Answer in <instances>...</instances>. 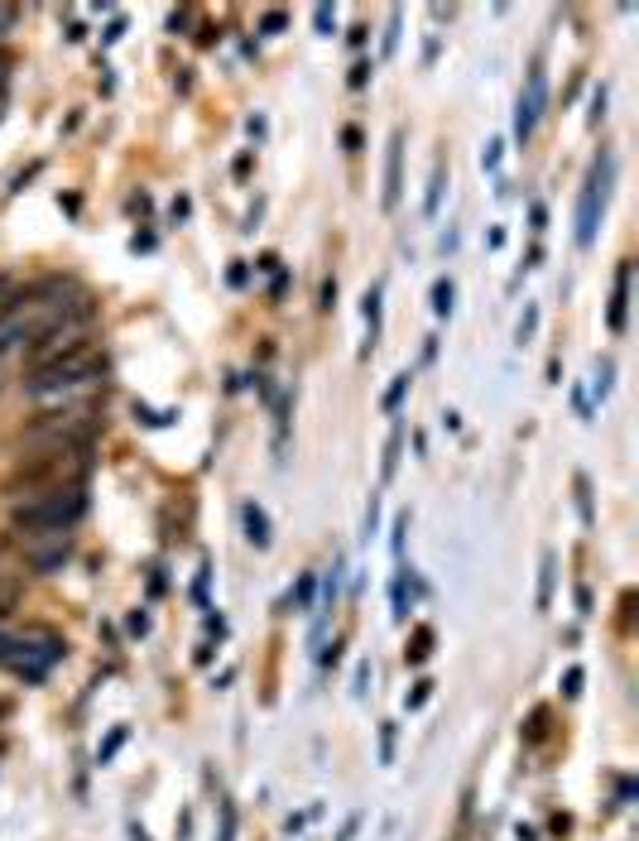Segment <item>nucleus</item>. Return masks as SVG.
<instances>
[{
    "mask_svg": "<svg viewBox=\"0 0 639 841\" xmlns=\"http://www.w3.org/2000/svg\"><path fill=\"white\" fill-rule=\"evenodd\" d=\"M404 654H409V664H424L428 654H433V630H428V626H418V630H414V640H409V650H404Z\"/></svg>",
    "mask_w": 639,
    "mask_h": 841,
    "instance_id": "9b49d317",
    "label": "nucleus"
},
{
    "mask_svg": "<svg viewBox=\"0 0 639 841\" xmlns=\"http://www.w3.org/2000/svg\"><path fill=\"white\" fill-rule=\"evenodd\" d=\"M548 596H553V553L544 558V577H539V611H548Z\"/></svg>",
    "mask_w": 639,
    "mask_h": 841,
    "instance_id": "4468645a",
    "label": "nucleus"
},
{
    "mask_svg": "<svg viewBox=\"0 0 639 841\" xmlns=\"http://www.w3.org/2000/svg\"><path fill=\"white\" fill-rule=\"evenodd\" d=\"M433 313H438V318H448V313H452V284H448V279H438V284H433Z\"/></svg>",
    "mask_w": 639,
    "mask_h": 841,
    "instance_id": "ddd939ff",
    "label": "nucleus"
},
{
    "mask_svg": "<svg viewBox=\"0 0 639 841\" xmlns=\"http://www.w3.org/2000/svg\"><path fill=\"white\" fill-rule=\"evenodd\" d=\"M20 596H24V587H20V577H5V572H0V620H10V616H15V606H20Z\"/></svg>",
    "mask_w": 639,
    "mask_h": 841,
    "instance_id": "9d476101",
    "label": "nucleus"
},
{
    "mask_svg": "<svg viewBox=\"0 0 639 841\" xmlns=\"http://www.w3.org/2000/svg\"><path fill=\"white\" fill-rule=\"evenodd\" d=\"M284 24H288V15H284V10H270V15H264V24H260V30H264V34H280Z\"/></svg>",
    "mask_w": 639,
    "mask_h": 841,
    "instance_id": "2eb2a0df",
    "label": "nucleus"
},
{
    "mask_svg": "<svg viewBox=\"0 0 639 841\" xmlns=\"http://www.w3.org/2000/svg\"><path fill=\"white\" fill-rule=\"evenodd\" d=\"M96 433H102V409L87 405V399H58L54 409L34 413L24 423V443L29 447H78V453H87Z\"/></svg>",
    "mask_w": 639,
    "mask_h": 841,
    "instance_id": "7ed1b4c3",
    "label": "nucleus"
},
{
    "mask_svg": "<svg viewBox=\"0 0 639 841\" xmlns=\"http://www.w3.org/2000/svg\"><path fill=\"white\" fill-rule=\"evenodd\" d=\"M82 477H87V453H78V447H34V453L20 457L15 471L0 481V491L15 495V501H29V495L82 486Z\"/></svg>",
    "mask_w": 639,
    "mask_h": 841,
    "instance_id": "f257e3e1",
    "label": "nucleus"
},
{
    "mask_svg": "<svg viewBox=\"0 0 639 841\" xmlns=\"http://www.w3.org/2000/svg\"><path fill=\"white\" fill-rule=\"evenodd\" d=\"M606 178H611V164H596L587 174V188H582V212H577V241L592 246L596 241V222H601V207H606Z\"/></svg>",
    "mask_w": 639,
    "mask_h": 841,
    "instance_id": "39448f33",
    "label": "nucleus"
},
{
    "mask_svg": "<svg viewBox=\"0 0 639 841\" xmlns=\"http://www.w3.org/2000/svg\"><path fill=\"white\" fill-rule=\"evenodd\" d=\"M563 692H568V698H577V692H582V668H572V674H568V688H563Z\"/></svg>",
    "mask_w": 639,
    "mask_h": 841,
    "instance_id": "412c9836",
    "label": "nucleus"
},
{
    "mask_svg": "<svg viewBox=\"0 0 639 841\" xmlns=\"http://www.w3.org/2000/svg\"><path fill=\"white\" fill-rule=\"evenodd\" d=\"M15 20H20V10H15V5H0V34H5Z\"/></svg>",
    "mask_w": 639,
    "mask_h": 841,
    "instance_id": "aec40b11",
    "label": "nucleus"
},
{
    "mask_svg": "<svg viewBox=\"0 0 639 841\" xmlns=\"http://www.w3.org/2000/svg\"><path fill=\"white\" fill-rule=\"evenodd\" d=\"M428 692H433V682L424 678V682H414V698H409V706H424L428 702Z\"/></svg>",
    "mask_w": 639,
    "mask_h": 841,
    "instance_id": "a211bd4d",
    "label": "nucleus"
},
{
    "mask_svg": "<svg viewBox=\"0 0 639 841\" xmlns=\"http://www.w3.org/2000/svg\"><path fill=\"white\" fill-rule=\"evenodd\" d=\"M87 519V486H63V491L29 495L10 505V529L20 539H44V534H68L72 524Z\"/></svg>",
    "mask_w": 639,
    "mask_h": 841,
    "instance_id": "20e7f679",
    "label": "nucleus"
},
{
    "mask_svg": "<svg viewBox=\"0 0 639 841\" xmlns=\"http://www.w3.org/2000/svg\"><path fill=\"white\" fill-rule=\"evenodd\" d=\"M312 20H318V30H322V34H328V30H332V24H336V15H332V10H328V5H318V10H312Z\"/></svg>",
    "mask_w": 639,
    "mask_h": 841,
    "instance_id": "f3484780",
    "label": "nucleus"
},
{
    "mask_svg": "<svg viewBox=\"0 0 639 841\" xmlns=\"http://www.w3.org/2000/svg\"><path fill=\"white\" fill-rule=\"evenodd\" d=\"M404 385H409V375H400V381H394V389H390V395H384V409H394V405H400Z\"/></svg>",
    "mask_w": 639,
    "mask_h": 841,
    "instance_id": "6ab92c4d",
    "label": "nucleus"
},
{
    "mask_svg": "<svg viewBox=\"0 0 639 841\" xmlns=\"http://www.w3.org/2000/svg\"><path fill=\"white\" fill-rule=\"evenodd\" d=\"M625 308H630V260H620L616 289H611V332H625Z\"/></svg>",
    "mask_w": 639,
    "mask_h": 841,
    "instance_id": "6e6552de",
    "label": "nucleus"
},
{
    "mask_svg": "<svg viewBox=\"0 0 639 841\" xmlns=\"http://www.w3.org/2000/svg\"><path fill=\"white\" fill-rule=\"evenodd\" d=\"M236 837V813H232V803H222V841H232Z\"/></svg>",
    "mask_w": 639,
    "mask_h": 841,
    "instance_id": "dca6fc26",
    "label": "nucleus"
},
{
    "mask_svg": "<svg viewBox=\"0 0 639 841\" xmlns=\"http://www.w3.org/2000/svg\"><path fill=\"white\" fill-rule=\"evenodd\" d=\"M404 136L394 130L390 136V154H384V212H394L400 207V188H404Z\"/></svg>",
    "mask_w": 639,
    "mask_h": 841,
    "instance_id": "0eeeda50",
    "label": "nucleus"
},
{
    "mask_svg": "<svg viewBox=\"0 0 639 841\" xmlns=\"http://www.w3.org/2000/svg\"><path fill=\"white\" fill-rule=\"evenodd\" d=\"M400 443H404V429L394 423V433H390V447H384V467H380V477L390 481L394 477V462H400Z\"/></svg>",
    "mask_w": 639,
    "mask_h": 841,
    "instance_id": "f8f14e48",
    "label": "nucleus"
},
{
    "mask_svg": "<svg viewBox=\"0 0 639 841\" xmlns=\"http://www.w3.org/2000/svg\"><path fill=\"white\" fill-rule=\"evenodd\" d=\"M240 519H246V539H250V544H256V548H270V515H264L256 501L240 510Z\"/></svg>",
    "mask_w": 639,
    "mask_h": 841,
    "instance_id": "1a4fd4ad",
    "label": "nucleus"
},
{
    "mask_svg": "<svg viewBox=\"0 0 639 841\" xmlns=\"http://www.w3.org/2000/svg\"><path fill=\"white\" fill-rule=\"evenodd\" d=\"M102 375H106V351L96 347L92 337H82L78 347H68L58 361L24 371V389H29L34 399H63V395H78V389L96 385Z\"/></svg>",
    "mask_w": 639,
    "mask_h": 841,
    "instance_id": "f03ea898",
    "label": "nucleus"
},
{
    "mask_svg": "<svg viewBox=\"0 0 639 841\" xmlns=\"http://www.w3.org/2000/svg\"><path fill=\"white\" fill-rule=\"evenodd\" d=\"M544 96H548V78H544V68H534L529 72V87L520 92V112H514V136L520 140L534 136L539 116H544Z\"/></svg>",
    "mask_w": 639,
    "mask_h": 841,
    "instance_id": "423d86ee",
    "label": "nucleus"
}]
</instances>
